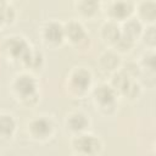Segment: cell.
<instances>
[{
	"mask_svg": "<svg viewBox=\"0 0 156 156\" xmlns=\"http://www.w3.org/2000/svg\"><path fill=\"white\" fill-rule=\"evenodd\" d=\"M46 34H48V38H49L50 40L56 41V40H60V39H61V37H62V34H63V30H62V28H61L60 26H57V24H50L49 28L46 29Z\"/></svg>",
	"mask_w": 156,
	"mask_h": 156,
	"instance_id": "cell-2",
	"label": "cell"
},
{
	"mask_svg": "<svg viewBox=\"0 0 156 156\" xmlns=\"http://www.w3.org/2000/svg\"><path fill=\"white\" fill-rule=\"evenodd\" d=\"M112 98V90L108 87H100V89L96 90V99H99V101L102 104H108Z\"/></svg>",
	"mask_w": 156,
	"mask_h": 156,
	"instance_id": "cell-1",
	"label": "cell"
},
{
	"mask_svg": "<svg viewBox=\"0 0 156 156\" xmlns=\"http://www.w3.org/2000/svg\"><path fill=\"white\" fill-rule=\"evenodd\" d=\"M98 144H96V140L95 139H93V138H90V136H84V138H82L80 139V149H83L85 152H90L93 149H95V146H96Z\"/></svg>",
	"mask_w": 156,
	"mask_h": 156,
	"instance_id": "cell-5",
	"label": "cell"
},
{
	"mask_svg": "<svg viewBox=\"0 0 156 156\" xmlns=\"http://www.w3.org/2000/svg\"><path fill=\"white\" fill-rule=\"evenodd\" d=\"M13 128V122L9 116H2L0 118V130L9 133L11 129Z\"/></svg>",
	"mask_w": 156,
	"mask_h": 156,
	"instance_id": "cell-7",
	"label": "cell"
},
{
	"mask_svg": "<svg viewBox=\"0 0 156 156\" xmlns=\"http://www.w3.org/2000/svg\"><path fill=\"white\" fill-rule=\"evenodd\" d=\"M17 88L21 93H30V90L34 88V84L30 79V77H21V79H18L17 82Z\"/></svg>",
	"mask_w": 156,
	"mask_h": 156,
	"instance_id": "cell-3",
	"label": "cell"
},
{
	"mask_svg": "<svg viewBox=\"0 0 156 156\" xmlns=\"http://www.w3.org/2000/svg\"><path fill=\"white\" fill-rule=\"evenodd\" d=\"M128 7H129V5H127V4H116L115 7H113V12H115V15H116L117 17L123 18V17H126V16L129 13V11H130V10H128Z\"/></svg>",
	"mask_w": 156,
	"mask_h": 156,
	"instance_id": "cell-6",
	"label": "cell"
},
{
	"mask_svg": "<svg viewBox=\"0 0 156 156\" xmlns=\"http://www.w3.org/2000/svg\"><path fill=\"white\" fill-rule=\"evenodd\" d=\"M140 32V24L138 21H129L126 24V35L128 39H132Z\"/></svg>",
	"mask_w": 156,
	"mask_h": 156,
	"instance_id": "cell-4",
	"label": "cell"
}]
</instances>
